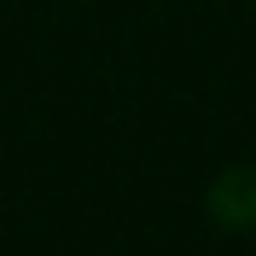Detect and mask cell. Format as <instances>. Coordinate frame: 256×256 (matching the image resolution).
<instances>
[{"label": "cell", "mask_w": 256, "mask_h": 256, "mask_svg": "<svg viewBox=\"0 0 256 256\" xmlns=\"http://www.w3.org/2000/svg\"><path fill=\"white\" fill-rule=\"evenodd\" d=\"M204 216L216 233H256V163H222L204 180Z\"/></svg>", "instance_id": "1"}]
</instances>
